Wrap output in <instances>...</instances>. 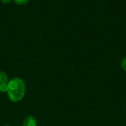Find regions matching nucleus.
<instances>
[{
    "label": "nucleus",
    "mask_w": 126,
    "mask_h": 126,
    "mask_svg": "<svg viewBox=\"0 0 126 126\" xmlns=\"http://www.w3.org/2000/svg\"><path fill=\"white\" fill-rule=\"evenodd\" d=\"M7 95L12 102H18L23 100L26 94L25 82L20 77H13L7 83Z\"/></svg>",
    "instance_id": "1"
},
{
    "label": "nucleus",
    "mask_w": 126,
    "mask_h": 126,
    "mask_svg": "<svg viewBox=\"0 0 126 126\" xmlns=\"http://www.w3.org/2000/svg\"><path fill=\"white\" fill-rule=\"evenodd\" d=\"M22 126H38L37 120L32 116H27L24 120Z\"/></svg>",
    "instance_id": "2"
},
{
    "label": "nucleus",
    "mask_w": 126,
    "mask_h": 126,
    "mask_svg": "<svg viewBox=\"0 0 126 126\" xmlns=\"http://www.w3.org/2000/svg\"><path fill=\"white\" fill-rule=\"evenodd\" d=\"M9 77L8 75L6 74V72L0 70V85L4 83H7L9 82Z\"/></svg>",
    "instance_id": "3"
},
{
    "label": "nucleus",
    "mask_w": 126,
    "mask_h": 126,
    "mask_svg": "<svg viewBox=\"0 0 126 126\" xmlns=\"http://www.w3.org/2000/svg\"><path fill=\"white\" fill-rule=\"evenodd\" d=\"M30 0H13V1L17 5H25L27 4Z\"/></svg>",
    "instance_id": "4"
},
{
    "label": "nucleus",
    "mask_w": 126,
    "mask_h": 126,
    "mask_svg": "<svg viewBox=\"0 0 126 126\" xmlns=\"http://www.w3.org/2000/svg\"><path fill=\"white\" fill-rule=\"evenodd\" d=\"M7 83H4V84H1L0 85V92L1 93H7Z\"/></svg>",
    "instance_id": "5"
},
{
    "label": "nucleus",
    "mask_w": 126,
    "mask_h": 126,
    "mask_svg": "<svg viewBox=\"0 0 126 126\" xmlns=\"http://www.w3.org/2000/svg\"><path fill=\"white\" fill-rule=\"evenodd\" d=\"M120 65H121V68H123V70L126 72V56L121 60Z\"/></svg>",
    "instance_id": "6"
},
{
    "label": "nucleus",
    "mask_w": 126,
    "mask_h": 126,
    "mask_svg": "<svg viewBox=\"0 0 126 126\" xmlns=\"http://www.w3.org/2000/svg\"><path fill=\"white\" fill-rule=\"evenodd\" d=\"M11 1H12V0H0V1H1L2 4H9V3H10Z\"/></svg>",
    "instance_id": "7"
},
{
    "label": "nucleus",
    "mask_w": 126,
    "mask_h": 126,
    "mask_svg": "<svg viewBox=\"0 0 126 126\" xmlns=\"http://www.w3.org/2000/svg\"><path fill=\"white\" fill-rule=\"evenodd\" d=\"M9 126V125H3V126Z\"/></svg>",
    "instance_id": "8"
}]
</instances>
